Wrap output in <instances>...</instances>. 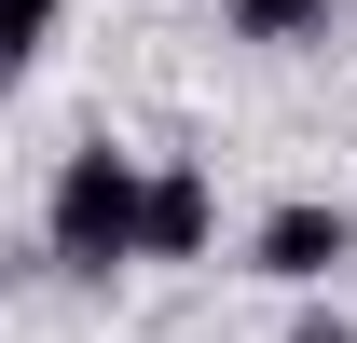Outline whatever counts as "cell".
<instances>
[{"label": "cell", "mask_w": 357, "mask_h": 343, "mask_svg": "<svg viewBox=\"0 0 357 343\" xmlns=\"http://www.w3.org/2000/svg\"><path fill=\"white\" fill-rule=\"evenodd\" d=\"M42 261L69 289H110L124 261H151V151L124 137H69L42 178Z\"/></svg>", "instance_id": "1"}, {"label": "cell", "mask_w": 357, "mask_h": 343, "mask_svg": "<svg viewBox=\"0 0 357 343\" xmlns=\"http://www.w3.org/2000/svg\"><path fill=\"white\" fill-rule=\"evenodd\" d=\"M357 261V206L344 192H289V206H261L248 220V275H275V289H330V275H344Z\"/></svg>", "instance_id": "2"}, {"label": "cell", "mask_w": 357, "mask_h": 343, "mask_svg": "<svg viewBox=\"0 0 357 343\" xmlns=\"http://www.w3.org/2000/svg\"><path fill=\"white\" fill-rule=\"evenodd\" d=\"M220 247V178L192 151H151V261H206Z\"/></svg>", "instance_id": "3"}, {"label": "cell", "mask_w": 357, "mask_h": 343, "mask_svg": "<svg viewBox=\"0 0 357 343\" xmlns=\"http://www.w3.org/2000/svg\"><path fill=\"white\" fill-rule=\"evenodd\" d=\"M357 0H220V28L234 42H261V55H289V42H330Z\"/></svg>", "instance_id": "4"}, {"label": "cell", "mask_w": 357, "mask_h": 343, "mask_svg": "<svg viewBox=\"0 0 357 343\" xmlns=\"http://www.w3.org/2000/svg\"><path fill=\"white\" fill-rule=\"evenodd\" d=\"M289 343H357V316H330V302H303V316H289Z\"/></svg>", "instance_id": "5"}]
</instances>
